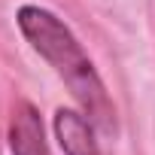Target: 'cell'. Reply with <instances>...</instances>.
<instances>
[{"mask_svg": "<svg viewBox=\"0 0 155 155\" xmlns=\"http://www.w3.org/2000/svg\"><path fill=\"white\" fill-rule=\"evenodd\" d=\"M55 137L64 155H101V146L94 140V122L85 119V113L61 107L55 113Z\"/></svg>", "mask_w": 155, "mask_h": 155, "instance_id": "cell-3", "label": "cell"}, {"mask_svg": "<svg viewBox=\"0 0 155 155\" xmlns=\"http://www.w3.org/2000/svg\"><path fill=\"white\" fill-rule=\"evenodd\" d=\"M18 31L25 34V40L34 46V52L61 76V82L70 88V94L79 101V107L85 110V116L107 134L116 131V107L107 94V85L97 76L88 52L82 49V43L73 37V31L49 9L25 3L15 15Z\"/></svg>", "mask_w": 155, "mask_h": 155, "instance_id": "cell-1", "label": "cell"}, {"mask_svg": "<svg viewBox=\"0 0 155 155\" xmlns=\"http://www.w3.org/2000/svg\"><path fill=\"white\" fill-rule=\"evenodd\" d=\"M9 149L12 155H52L46 143V128L31 101H18L9 119Z\"/></svg>", "mask_w": 155, "mask_h": 155, "instance_id": "cell-2", "label": "cell"}]
</instances>
